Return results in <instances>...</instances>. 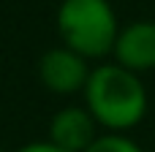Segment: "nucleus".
<instances>
[{
  "instance_id": "obj_1",
  "label": "nucleus",
  "mask_w": 155,
  "mask_h": 152,
  "mask_svg": "<svg viewBox=\"0 0 155 152\" xmlns=\"http://www.w3.org/2000/svg\"><path fill=\"white\" fill-rule=\"evenodd\" d=\"M82 106L93 114L104 133H131L150 112L144 76L104 60L95 63L82 92Z\"/></svg>"
},
{
  "instance_id": "obj_2",
  "label": "nucleus",
  "mask_w": 155,
  "mask_h": 152,
  "mask_svg": "<svg viewBox=\"0 0 155 152\" xmlns=\"http://www.w3.org/2000/svg\"><path fill=\"white\" fill-rule=\"evenodd\" d=\"M54 27L65 49L95 65L112 57L123 24L112 0H60Z\"/></svg>"
},
{
  "instance_id": "obj_3",
  "label": "nucleus",
  "mask_w": 155,
  "mask_h": 152,
  "mask_svg": "<svg viewBox=\"0 0 155 152\" xmlns=\"http://www.w3.org/2000/svg\"><path fill=\"white\" fill-rule=\"evenodd\" d=\"M93 63L84 60L82 54L65 49L63 44L46 49L38 57V82L46 92L60 95V98H71V95H82L84 84L90 79Z\"/></svg>"
},
{
  "instance_id": "obj_4",
  "label": "nucleus",
  "mask_w": 155,
  "mask_h": 152,
  "mask_svg": "<svg viewBox=\"0 0 155 152\" xmlns=\"http://www.w3.org/2000/svg\"><path fill=\"white\" fill-rule=\"evenodd\" d=\"M112 63L144 76L155 71V19H131L120 27Z\"/></svg>"
},
{
  "instance_id": "obj_5",
  "label": "nucleus",
  "mask_w": 155,
  "mask_h": 152,
  "mask_svg": "<svg viewBox=\"0 0 155 152\" xmlns=\"http://www.w3.org/2000/svg\"><path fill=\"white\" fill-rule=\"evenodd\" d=\"M98 133L101 128L93 120V114L82 103H68L49 117L46 141L60 147L63 152H84L98 139Z\"/></svg>"
},
{
  "instance_id": "obj_6",
  "label": "nucleus",
  "mask_w": 155,
  "mask_h": 152,
  "mask_svg": "<svg viewBox=\"0 0 155 152\" xmlns=\"http://www.w3.org/2000/svg\"><path fill=\"white\" fill-rule=\"evenodd\" d=\"M84 152H147L131 133H98V139Z\"/></svg>"
},
{
  "instance_id": "obj_7",
  "label": "nucleus",
  "mask_w": 155,
  "mask_h": 152,
  "mask_svg": "<svg viewBox=\"0 0 155 152\" xmlns=\"http://www.w3.org/2000/svg\"><path fill=\"white\" fill-rule=\"evenodd\" d=\"M16 152H63L60 147H54V144H49L46 139H41V141H30V144H22Z\"/></svg>"
},
{
  "instance_id": "obj_8",
  "label": "nucleus",
  "mask_w": 155,
  "mask_h": 152,
  "mask_svg": "<svg viewBox=\"0 0 155 152\" xmlns=\"http://www.w3.org/2000/svg\"><path fill=\"white\" fill-rule=\"evenodd\" d=\"M0 152H5V150H3V147H0Z\"/></svg>"
}]
</instances>
